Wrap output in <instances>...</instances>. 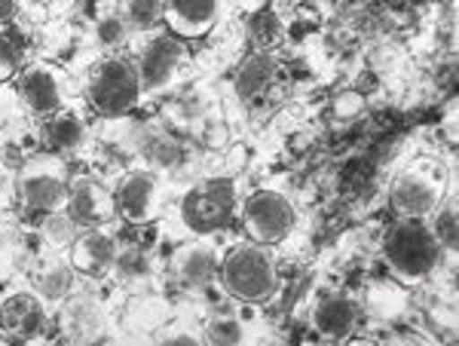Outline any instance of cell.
Returning a JSON list of instances; mask_svg holds the SVG:
<instances>
[{
  "label": "cell",
  "mask_w": 459,
  "mask_h": 346,
  "mask_svg": "<svg viewBox=\"0 0 459 346\" xmlns=\"http://www.w3.org/2000/svg\"><path fill=\"white\" fill-rule=\"evenodd\" d=\"M441 246L423 218H398L383 237V257L404 285L426 282L441 264Z\"/></svg>",
  "instance_id": "cell-1"
},
{
  "label": "cell",
  "mask_w": 459,
  "mask_h": 346,
  "mask_svg": "<svg viewBox=\"0 0 459 346\" xmlns=\"http://www.w3.org/2000/svg\"><path fill=\"white\" fill-rule=\"evenodd\" d=\"M221 282L242 304H264L279 291L276 264L261 242H239L221 261Z\"/></svg>",
  "instance_id": "cell-2"
},
{
  "label": "cell",
  "mask_w": 459,
  "mask_h": 346,
  "mask_svg": "<svg viewBox=\"0 0 459 346\" xmlns=\"http://www.w3.org/2000/svg\"><path fill=\"white\" fill-rule=\"evenodd\" d=\"M142 77L135 62L123 56H108L92 68L86 80V99L95 114L101 117H123L142 99Z\"/></svg>",
  "instance_id": "cell-3"
},
{
  "label": "cell",
  "mask_w": 459,
  "mask_h": 346,
  "mask_svg": "<svg viewBox=\"0 0 459 346\" xmlns=\"http://www.w3.org/2000/svg\"><path fill=\"white\" fill-rule=\"evenodd\" d=\"M236 212V187L230 178H205L181 200V221L190 233L205 237L230 224Z\"/></svg>",
  "instance_id": "cell-4"
},
{
  "label": "cell",
  "mask_w": 459,
  "mask_h": 346,
  "mask_svg": "<svg viewBox=\"0 0 459 346\" xmlns=\"http://www.w3.org/2000/svg\"><path fill=\"white\" fill-rule=\"evenodd\" d=\"M444 200V175L435 166H411L395 178L389 190V205L402 218H429Z\"/></svg>",
  "instance_id": "cell-5"
},
{
  "label": "cell",
  "mask_w": 459,
  "mask_h": 346,
  "mask_svg": "<svg viewBox=\"0 0 459 346\" xmlns=\"http://www.w3.org/2000/svg\"><path fill=\"white\" fill-rule=\"evenodd\" d=\"M68 178H65V169L56 157L43 153V157L31 160L19 175V196L28 209L37 212H62L65 200H68Z\"/></svg>",
  "instance_id": "cell-6"
},
{
  "label": "cell",
  "mask_w": 459,
  "mask_h": 346,
  "mask_svg": "<svg viewBox=\"0 0 459 346\" xmlns=\"http://www.w3.org/2000/svg\"><path fill=\"white\" fill-rule=\"evenodd\" d=\"M242 227L251 242L261 246H276L282 242L294 227V209L276 190H257L248 196L246 212H242Z\"/></svg>",
  "instance_id": "cell-7"
},
{
  "label": "cell",
  "mask_w": 459,
  "mask_h": 346,
  "mask_svg": "<svg viewBox=\"0 0 459 346\" xmlns=\"http://www.w3.org/2000/svg\"><path fill=\"white\" fill-rule=\"evenodd\" d=\"M16 92L31 114H53V110L62 108L65 101V80L62 71L53 68L47 62H34L28 68H22L16 74Z\"/></svg>",
  "instance_id": "cell-8"
},
{
  "label": "cell",
  "mask_w": 459,
  "mask_h": 346,
  "mask_svg": "<svg viewBox=\"0 0 459 346\" xmlns=\"http://www.w3.org/2000/svg\"><path fill=\"white\" fill-rule=\"evenodd\" d=\"M184 56H187L184 53V40L169 31L147 40V47L142 49V56L135 62L138 77H142V90H162L166 83H172Z\"/></svg>",
  "instance_id": "cell-9"
},
{
  "label": "cell",
  "mask_w": 459,
  "mask_h": 346,
  "mask_svg": "<svg viewBox=\"0 0 459 346\" xmlns=\"http://www.w3.org/2000/svg\"><path fill=\"white\" fill-rule=\"evenodd\" d=\"M218 22V0H166L162 25L181 40L205 37Z\"/></svg>",
  "instance_id": "cell-10"
},
{
  "label": "cell",
  "mask_w": 459,
  "mask_h": 346,
  "mask_svg": "<svg viewBox=\"0 0 459 346\" xmlns=\"http://www.w3.org/2000/svg\"><path fill=\"white\" fill-rule=\"evenodd\" d=\"M65 215L77 227H95L105 224L108 218L117 215L114 194L95 181H77L68 187V200H65Z\"/></svg>",
  "instance_id": "cell-11"
},
{
  "label": "cell",
  "mask_w": 459,
  "mask_h": 346,
  "mask_svg": "<svg viewBox=\"0 0 459 346\" xmlns=\"http://www.w3.org/2000/svg\"><path fill=\"white\" fill-rule=\"evenodd\" d=\"M43 328V300L34 291H10L0 300V331L13 341H31Z\"/></svg>",
  "instance_id": "cell-12"
},
{
  "label": "cell",
  "mask_w": 459,
  "mask_h": 346,
  "mask_svg": "<svg viewBox=\"0 0 459 346\" xmlns=\"http://www.w3.org/2000/svg\"><path fill=\"white\" fill-rule=\"evenodd\" d=\"M114 261H117V242L108 230H86L83 237L71 242L68 264L74 267V273L101 276L114 267Z\"/></svg>",
  "instance_id": "cell-13"
},
{
  "label": "cell",
  "mask_w": 459,
  "mask_h": 346,
  "mask_svg": "<svg viewBox=\"0 0 459 346\" xmlns=\"http://www.w3.org/2000/svg\"><path fill=\"white\" fill-rule=\"evenodd\" d=\"M114 209L117 215L129 218V221H142L151 215L153 203H157V181H153V175L147 172H129L123 175V181L117 184L114 190Z\"/></svg>",
  "instance_id": "cell-14"
},
{
  "label": "cell",
  "mask_w": 459,
  "mask_h": 346,
  "mask_svg": "<svg viewBox=\"0 0 459 346\" xmlns=\"http://www.w3.org/2000/svg\"><path fill=\"white\" fill-rule=\"evenodd\" d=\"M169 273L181 289H205L214 279V255L203 242H187L172 255Z\"/></svg>",
  "instance_id": "cell-15"
},
{
  "label": "cell",
  "mask_w": 459,
  "mask_h": 346,
  "mask_svg": "<svg viewBox=\"0 0 459 346\" xmlns=\"http://www.w3.org/2000/svg\"><path fill=\"white\" fill-rule=\"evenodd\" d=\"M313 325L322 337L343 341L355 328V304L350 298H343V294H328V298L318 300L313 313Z\"/></svg>",
  "instance_id": "cell-16"
},
{
  "label": "cell",
  "mask_w": 459,
  "mask_h": 346,
  "mask_svg": "<svg viewBox=\"0 0 459 346\" xmlns=\"http://www.w3.org/2000/svg\"><path fill=\"white\" fill-rule=\"evenodd\" d=\"M276 71H279V62L270 49H261V53L248 56L246 62L239 65V71H236V92H239V99H246V101L257 99V95L273 83Z\"/></svg>",
  "instance_id": "cell-17"
},
{
  "label": "cell",
  "mask_w": 459,
  "mask_h": 346,
  "mask_svg": "<svg viewBox=\"0 0 459 346\" xmlns=\"http://www.w3.org/2000/svg\"><path fill=\"white\" fill-rule=\"evenodd\" d=\"M83 135L86 126L77 114H68L62 108L47 114V123H43V144H47V151L53 153L74 151V147H80V142H83Z\"/></svg>",
  "instance_id": "cell-18"
},
{
  "label": "cell",
  "mask_w": 459,
  "mask_h": 346,
  "mask_svg": "<svg viewBox=\"0 0 459 346\" xmlns=\"http://www.w3.org/2000/svg\"><path fill=\"white\" fill-rule=\"evenodd\" d=\"M429 230L435 233V239H438L441 252H456V246H459L456 205L454 203L438 205V209L432 212V224H429Z\"/></svg>",
  "instance_id": "cell-19"
},
{
  "label": "cell",
  "mask_w": 459,
  "mask_h": 346,
  "mask_svg": "<svg viewBox=\"0 0 459 346\" xmlns=\"http://www.w3.org/2000/svg\"><path fill=\"white\" fill-rule=\"evenodd\" d=\"M37 289H40V298L47 300H62L68 298L71 289H74V267L68 264H53V267H47L37 279Z\"/></svg>",
  "instance_id": "cell-20"
},
{
  "label": "cell",
  "mask_w": 459,
  "mask_h": 346,
  "mask_svg": "<svg viewBox=\"0 0 459 346\" xmlns=\"http://www.w3.org/2000/svg\"><path fill=\"white\" fill-rule=\"evenodd\" d=\"M162 6L166 0H120V16L132 28H151L162 22Z\"/></svg>",
  "instance_id": "cell-21"
},
{
  "label": "cell",
  "mask_w": 459,
  "mask_h": 346,
  "mask_svg": "<svg viewBox=\"0 0 459 346\" xmlns=\"http://www.w3.org/2000/svg\"><path fill=\"white\" fill-rule=\"evenodd\" d=\"M22 71V43L10 28H0V83Z\"/></svg>",
  "instance_id": "cell-22"
},
{
  "label": "cell",
  "mask_w": 459,
  "mask_h": 346,
  "mask_svg": "<svg viewBox=\"0 0 459 346\" xmlns=\"http://www.w3.org/2000/svg\"><path fill=\"white\" fill-rule=\"evenodd\" d=\"M205 341L218 343V346H233L242 341V325L233 316H218V319H212L209 328H205Z\"/></svg>",
  "instance_id": "cell-23"
},
{
  "label": "cell",
  "mask_w": 459,
  "mask_h": 346,
  "mask_svg": "<svg viewBox=\"0 0 459 346\" xmlns=\"http://www.w3.org/2000/svg\"><path fill=\"white\" fill-rule=\"evenodd\" d=\"M126 28L129 25H126L123 16H110L99 25V40L105 43V47H117V43L126 37Z\"/></svg>",
  "instance_id": "cell-24"
},
{
  "label": "cell",
  "mask_w": 459,
  "mask_h": 346,
  "mask_svg": "<svg viewBox=\"0 0 459 346\" xmlns=\"http://www.w3.org/2000/svg\"><path fill=\"white\" fill-rule=\"evenodd\" d=\"M19 16V0H0V25H10Z\"/></svg>",
  "instance_id": "cell-25"
}]
</instances>
